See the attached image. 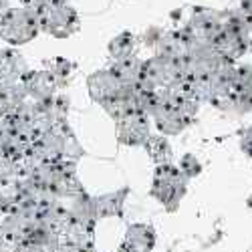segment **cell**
<instances>
[{
    "instance_id": "6da1fadb",
    "label": "cell",
    "mask_w": 252,
    "mask_h": 252,
    "mask_svg": "<svg viewBox=\"0 0 252 252\" xmlns=\"http://www.w3.org/2000/svg\"><path fill=\"white\" fill-rule=\"evenodd\" d=\"M38 18L32 8H10L0 12V38L10 45H25L38 34Z\"/></svg>"
},
{
    "instance_id": "7a4b0ae2",
    "label": "cell",
    "mask_w": 252,
    "mask_h": 252,
    "mask_svg": "<svg viewBox=\"0 0 252 252\" xmlns=\"http://www.w3.org/2000/svg\"><path fill=\"white\" fill-rule=\"evenodd\" d=\"M188 190V178L182 174L180 167L167 163H158L156 174H154V188L152 194L170 210H176L180 200L186 196Z\"/></svg>"
},
{
    "instance_id": "3957f363",
    "label": "cell",
    "mask_w": 252,
    "mask_h": 252,
    "mask_svg": "<svg viewBox=\"0 0 252 252\" xmlns=\"http://www.w3.org/2000/svg\"><path fill=\"white\" fill-rule=\"evenodd\" d=\"M36 18L40 31H45L53 36L65 38L79 31V14L73 6L65 4H55V6H43L36 8Z\"/></svg>"
},
{
    "instance_id": "277c9868",
    "label": "cell",
    "mask_w": 252,
    "mask_h": 252,
    "mask_svg": "<svg viewBox=\"0 0 252 252\" xmlns=\"http://www.w3.org/2000/svg\"><path fill=\"white\" fill-rule=\"evenodd\" d=\"M186 29L190 31V34L194 36L196 43L210 45V40H212L222 29V12L212 10V8L196 6V8H192V14H190V20H188Z\"/></svg>"
},
{
    "instance_id": "5b68a950",
    "label": "cell",
    "mask_w": 252,
    "mask_h": 252,
    "mask_svg": "<svg viewBox=\"0 0 252 252\" xmlns=\"http://www.w3.org/2000/svg\"><path fill=\"white\" fill-rule=\"evenodd\" d=\"M150 135V115L145 111L137 109L117 119V139L123 145H143Z\"/></svg>"
},
{
    "instance_id": "8992f818",
    "label": "cell",
    "mask_w": 252,
    "mask_h": 252,
    "mask_svg": "<svg viewBox=\"0 0 252 252\" xmlns=\"http://www.w3.org/2000/svg\"><path fill=\"white\" fill-rule=\"evenodd\" d=\"M87 85H89V95L93 101H97L99 105L109 101L117 95L127 93L129 89H133L131 85H125V83L107 67V69H101L97 73H93L87 79Z\"/></svg>"
},
{
    "instance_id": "52a82bcc",
    "label": "cell",
    "mask_w": 252,
    "mask_h": 252,
    "mask_svg": "<svg viewBox=\"0 0 252 252\" xmlns=\"http://www.w3.org/2000/svg\"><path fill=\"white\" fill-rule=\"evenodd\" d=\"M156 127L159 129V133L163 135H178L182 133L188 125H190V117L184 115L180 109H176L174 105L165 99V95L161 93V101L158 103V107L152 113Z\"/></svg>"
},
{
    "instance_id": "ba28073f",
    "label": "cell",
    "mask_w": 252,
    "mask_h": 252,
    "mask_svg": "<svg viewBox=\"0 0 252 252\" xmlns=\"http://www.w3.org/2000/svg\"><path fill=\"white\" fill-rule=\"evenodd\" d=\"M210 47H212L222 59L236 63V59H240L248 51V38L222 27L220 32L210 40Z\"/></svg>"
},
{
    "instance_id": "9c48e42d",
    "label": "cell",
    "mask_w": 252,
    "mask_h": 252,
    "mask_svg": "<svg viewBox=\"0 0 252 252\" xmlns=\"http://www.w3.org/2000/svg\"><path fill=\"white\" fill-rule=\"evenodd\" d=\"M156 246V232L148 224H131L123 240V248L129 252H150Z\"/></svg>"
},
{
    "instance_id": "30bf717a",
    "label": "cell",
    "mask_w": 252,
    "mask_h": 252,
    "mask_svg": "<svg viewBox=\"0 0 252 252\" xmlns=\"http://www.w3.org/2000/svg\"><path fill=\"white\" fill-rule=\"evenodd\" d=\"M25 73H27L25 59L20 57L16 51H12V49L0 51V85L18 83Z\"/></svg>"
},
{
    "instance_id": "8fae6325",
    "label": "cell",
    "mask_w": 252,
    "mask_h": 252,
    "mask_svg": "<svg viewBox=\"0 0 252 252\" xmlns=\"http://www.w3.org/2000/svg\"><path fill=\"white\" fill-rule=\"evenodd\" d=\"M139 67H141V61L133 55V57H127V59H119V61H113V65L109 67L125 85H131L135 87L137 83V77H139Z\"/></svg>"
},
{
    "instance_id": "7c38bea8",
    "label": "cell",
    "mask_w": 252,
    "mask_h": 252,
    "mask_svg": "<svg viewBox=\"0 0 252 252\" xmlns=\"http://www.w3.org/2000/svg\"><path fill=\"white\" fill-rule=\"evenodd\" d=\"M123 198H125V192H115V194H109V196L93 198V212H95V218L119 216V214H121V206H123Z\"/></svg>"
},
{
    "instance_id": "4fadbf2b",
    "label": "cell",
    "mask_w": 252,
    "mask_h": 252,
    "mask_svg": "<svg viewBox=\"0 0 252 252\" xmlns=\"http://www.w3.org/2000/svg\"><path fill=\"white\" fill-rule=\"evenodd\" d=\"M135 45H137L135 34L129 32V31H123V32H119L115 38H111V43H109V55H111L113 61L133 57Z\"/></svg>"
},
{
    "instance_id": "5bb4252c",
    "label": "cell",
    "mask_w": 252,
    "mask_h": 252,
    "mask_svg": "<svg viewBox=\"0 0 252 252\" xmlns=\"http://www.w3.org/2000/svg\"><path fill=\"white\" fill-rule=\"evenodd\" d=\"M143 148L148 150L150 158L156 161V163H167V161H172V148H170V143H167L165 135H150L148 141L143 143Z\"/></svg>"
},
{
    "instance_id": "9a60e30c",
    "label": "cell",
    "mask_w": 252,
    "mask_h": 252,
    "mask_svg": "<svg viewBox=\"0 0 252 252\" xmlns=\"http://www.w3.org/2000/svg\"><path fill=\"white\" fill-rule=\"evenodd\" d=\"M252 89V65H236L232 69V85H230V95L242 93Z\"/></svg>"
},
{
    "instance_id": "2e32d148",
    "label": "cell",
    "mask_w": 252,
    "mask_h": 252,
    "mask_svg": "<svg viewBox=\"0 0 252 252\" xmlns=\"http://www.w3.org/2000/svg\"><path fill=\"white\" fill-rule=\"evenodd\" d=\"M180 170H182V174L186 176V178H194V176H198L200 172H202V163L194 158V156H184L182 158V165H180Z\"/></svg>"
},
{
    "instance_id": "e0dca14e",
    "label": "cell",
    "mask_w": 252,
    "mask_h": 252,
    "mask_svg": "<svg viewBox=\"0 0 252 252\" xmlns=\"http://www.w3.org/2000/svg\"><path fill=\"white\" fill-rule=\"evenodd\" d=\"M73 69H75L73 63H69V61H65V59H57V61H55V67H53L51 71L55 73V77H57L59 81H63V79H67V77L71 75Z\"/></svg>"
},
{
    "instance_id": "ac0fdd59",
    "label": "cell",
    "mask_w": 252,
    "mask_h": 252,
    "mask_svg": "<svg viewBox=\"0 0 252 252\" xmlns=\"http://www.w3.org/2000/svg\"><path fill=\"white\" fill-rule=\"evenodd\" d=\"M240 148H242V152L252 159V127H246V129L240 133Z\"/></svg>"
},
{
    "instance_id": "d6986e66",
    "label": "cell",
    "mask_w": 252,
    "mask_h": 252,
    "mask_svg": "<svg viewBox=\"0 0 252 252\" xmlns=\"http://www.w3.org/2000/svg\"><path fill=\"white\" fill-rule=\"evenodd\" d=\"M67 0H23V4L27 6V8H32V10H36V8H43V6H55V4H65Z\"/></svg>"
},
{
    "instance_id": "ffe728a7",
    "label": "cell",
    "mask_w": 252,
    "mask_h": 252,
    "mask_svg": "<svg viewBox=\"0 0 252 252\" xmlns=\"http://www.w3.org/2000/svg\"><path fill=\"white\" fill-rule=\"evenodd\" d=\"M238 8H240L246 16L252 18V0H238Z\"/></svg>"
},
{
    "instance_id": "44dd1931",
    "label": "cell",
    "mask_w": 252,
    "mask_h": 252,
    "mask_svg": "<svg viewBox=\"0 0 252 252\" xmlns=\"http://www.w3.org/2000/svg\"><path fill=\"white\" fill-rule=\"evenodd\" d=\"M248 51L252 53V36H250V40H248Z\"/></svg>"
}]
</instances>
